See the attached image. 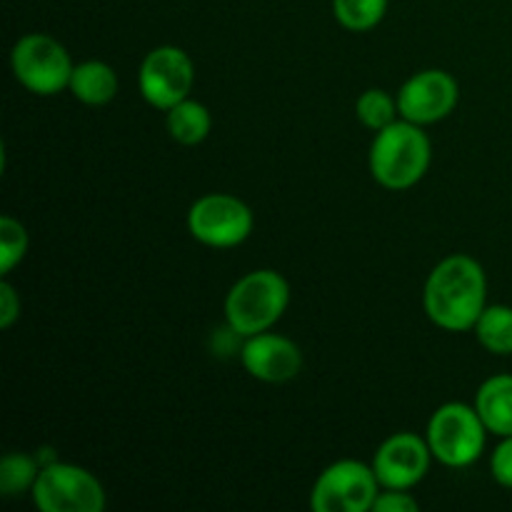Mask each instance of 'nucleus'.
Instances as JSON below:
<instances>
[{
    "mask_svg": "<svg viewBox=\"0 0 512 512\" xmlns=\"http://www.w3.org/2000/svg\"><path fill=\"white\" fill-rule=\"evenodd\" d=\"M380 483L373 465L360 460H338L328 465L310 490L315 512H368L373 510Z\"/></svg>",
    "mask_w": 512,
    "mask_h": 512,
    "instance_id": "obj_7",
    "label": "nucleus"
},
{
    "mask_svg": "<svg viewBox=\"0 0 512 512\" xmlns=\"http://www.w3.org/2000/svg\"><path fill=\"white\" fill-rule=\"evenodd\" d=\"M195 65L178 45H160L143 58L138 70L140 95L158 110H170L193 90Z\"/></svg>",
    "mask_w": 512,
    "mask_h": 512,
    "instance_id": "obj_9",
    "label": "nucleus"
},
{
    "mask_svg": "<svg viewBox=\"0 0 512 512\" xmlns=\"http://www.w3.org/2000/svg\"><path fill=\"white\" fill-rule=\"evenodd\" d=\"M433 158L423 125L400 118L375 133L370 145V173L383 188L408 190L425 178Z\"/></svg>",
    "mask_w": 512,
    "mask_h": 512,
    "instance_id": "obj_2",
    "label": "nucleus"
},
{
    "mask_svg": "<svg viewBox=\"0 0 512 512\" xmlns=\"http://www.w3.org/2000/svg\"><path fill=\"white\" fill-rule=\"evenodd\" d=\"M28 253V230L13 215L0 218V273L8 275Z\"/></svg>",
    "mask_w": 512,
    "mask_h": 512,
    "instance_id": "obj_20",
    "label": "nucleus"
},
{
    "mask_svg": "<svg viewBox=\"0 0 512 512\" xmlns=\"http://www.w3.org/2000/svg\"><path fill=\"white\" fill-rule=\"evenodd\" d=\"M488 428L475 405L445 403L430 415L425 440L438 463L448 468H468L483 455Z\"/></svg>",
    "mask_w": 512,
    "mask_h": 512,
    "instance_id": "obj_4",
    "label": "nucleus"
},
{
    "mask_svg": "<svg viewBox=\"0 0 512 512\" xmlns=\"http://www.w3.org/2000/svg\"><path fill=\"white\" fill-rule=\"evenodd\" d=\"M458 83L450 73L438 68L410 75L398 93L400 118L418 125L445 120L458 105Z\"/></svg>",
    "mask_w": 512,
    "mask_h": 512,
    "instance_id": "obj_10",
    "label": "nucleus"
},
{
    "mask_svg": "<svg viewBox=\"0 0 512 512\" xmlns=\"http://www.w3.org/2000/svg\"><path fill=\"white\" fill-rule=\"evenodd\" d=\"M20 318V295L8 280L0 283V328H13L15 320Z\"/></svg>",
    "mask_w": 512,
    "mask_h": 512,
    "instance_id": "obj_23",
    "label": "nucleus"
},
{
    "mask_svg": "<svg viewBox=\"0 0 512 512\" xmlns=\"http://www.w3.org/2000/svg\"><path fill=\"white\" fill-rule=\"evenodd\" d=\"M355 113H358V120L365 128L378 133V130L388 128V125H393L398 120V98H393L388 90L370 88L355 103Z\"/></svg>",
    "mask_w": 512,
    "mask_h": 512,
    "instance_id": "obj_19",
    "label": "nucleus"
},
{
    "mask_svg": "<svg viewBox=\"0 0 512 512\" xmlns=\"http://www.w3.org/2000/svg\"><path fill=\"white\" fill-rule=\"evenodd\" d=\"M245 370L263 383H288L303 368V353L290 338L275 333H258L245 338L240 350Z\"/></svg>",
    "mask_w": 512,
    "mask_h": 512,
    "instance_id": "obj_12",
    "label": "nucleus"
},
{
    "mask_svg": "<svg viewBox=\"0 0 512 512\" xmlns=\"http://www.w3.org/2000/svg\"><path fill=\"white\" fill-rule=\"evenodd\" d=\"M475 410L488 433L498 438L512 435V375H493L475 395Z\"/></svg>",
    "mask_w": 512,
    "mask_h": 512,
    "instance_id": "obj_13",
    "label": "nucleus"
},
{
    "mask_svg": "<svg viewBox=\"0 0 512 512\" xmlns=\"http://www.w3.org/2000/svg\"><path fill=\"white\" fill-rule=\"evenodd\" d=\"M433 453L428 440L415 433H395L375 450L373 470L380 488L410 490L428 475Z\"/></svg>",
    "mask_w": 512,
    "mask_h": 512,
    "instance_id": "obj_11",
    "label": "nucleus"
},
{
    "mask_svg": "<svg viewBox=\"0 0 512 512\" xmlns=\"http://www.w3.org/2000/svg\"><path fill=\"white\" fill-rule=\"evenodd\" d=\"M475 338L488 353L512 355V308L488 305L475 323Z\"/></svg>",
    "mask_w": 512,
    "mask_h": 512,
    "instance_id": "obj_16",
    "label": "nucleus"
},
{
    "mask_svg": "<svg viewBox=\"0 0 512 512\" xmlns=\"http://www.w3.org/2000/svg\"><path fill=\"white\" fill-rule=\"evenodd\" d=\"M30 498L40 512H103L108 503L103 483L90 470L63 460L40 470Z\"/></svg>",
    "mask_w": 512,
    "mask_h": 512,
    "instance_id": "obj_5",
    "label": "nucleus"
},
{
    "mask_svg": "<svg viewBox=\"0 0 512 512\" xmlns=\"http://www.w3.org/2000/svg\"><path fill=\"white\" fill-rule=\"evenodd\" d=\"M40 470H43V465L35 455L8 453L0 460V495L15 498V495L30 493Z\"/></svg>",
    "mask_w": 512,
    "mask_h": 512,
    "instance_id": "obj_17",
    "label": "nucleus"
},
{
    "mask_svg": "<svg viewBox=\"0 0 512 512\" xmlns=\"http://www.w3.org/2000/svg\"><path fill=\"white\" fill-rule=\"evenodd\" d=\"M388 0H333V15L345 30L365 33L385 18Z\"/></svg>",
    "mask_w": 512,
    "mask_h": 512,
    "instance_id": "obj_18",
    "label": "nucleus"
},
{
    "mask_svg": "<svg viewBox=\"0 0 512 512\" xmlns=\"http://www.w3.org/2000/svg\"><path fill=\"white\" fill-rule=\"evenodd\" d=\"M428 318L450 333L473 330L488 308V278L483 265L470 255H450L428 275L423 293Z\"/></svg>",
    "mask_w": 512,
    "mask_h": 512,
    "instance_id": "obj_1",
    "label": "nucleus"
},
{
    "mask_svg": "<svg viewBox=\"0 0 512 512\" xmlns=\"http://www.w3.org/2000/svg\"><path fill=\"white\" fill-rule=\"evenodd\" d=\"M253 210L228 193H208L188 210V230L208 248H235L253 233Z\"/></svg>",
    "mask_w": 512,
    "mask_h": 512,
    "instance_id": "obj_8",
    "label": "nucleus"
},
{
    "mask_svg": "<svg viewBox=\"0 0 512 512\" xmlns=\"http://www.w3.org/2000/svg\"><path fill=\"white\" fill-rule=\"evenodd\" d=\"M290 303V285L278 270H253L230 288L225 298L228 328L240 338L265 333L285 315Z\"/></svg>",
    "mask_w": 512,
    "mask_h": 512,
    "instance_id": "obj_3",
    "label": "nucleus"
},
{
    "mask_svg": "<svg viewBox=\"0 0 512 512\" xmlns=\"http://www.w3.org/2000/svg\"><path fill=\"white\" fill-rule=\"evenodd\" d=\"M418 508V500L408 490L383 488V493H378V498H375L373 512H415Z\"/></svg>",
    "mask_w": 512,
    "mask_h": 512,
    "instance_id": "obj_22",
    "label": "nucleus"
},
{
    "mask_svg": "<svg viewBox=\"0 0 512 512\" xmlns=\"http://www.w3.org/2000/svg\"><path fill=\"white\" fill-rule=\"evenodd\" d=\"M490 473L495 483L512 490V435L500 440V445L490 455Z\"/></svg>",
    "mask_w": 512,
    "mask_h": 512,
    "instance_id": "obj_21",
    "label": "nucleus"
},
{
    "mask_svg": "<svg viewBox=\"0 0 512 512\" xmlns=\"http://www.w3.org/2000/svg\"><path fill=\"white\" fill-rule=\"evenodd\" d=\"M70 93L85 105H108L118 95V73L103 60H85L70 75Z\"/></svg>",
    "mask_w": 512,
    "mask_h": 512,
    "instance_id": "obj_14",
    "label": "nucleus"
},
{
    "mask_svg": "<svg viewBox=\"0 0 512 512\" xmlns=\"http://www.w3.org/2000/svg\"><path fill=\"white\" fill-rule=\"evenodd\" d=\"M165 128L170 138L180 145H200L210 135L213 118L210 110L198 100H180L170 110H165Z\"/></svg>",
    "mask_w": 512,
    "mask_h": 512,
    "instance_id": "obj_15",
    "label": "nucleus"
},
{
    "mask_svg": "<svg viewBox=\"0 0 512 512\" xmlns=\"http://www.w3.org/2000/svg\"><path fill=\"white\" fill-rule=\"evenodd\" d=\"M10 68L25 90L35 95H55L70 85L75 65L65 45L53 35L30 33L13 45Z\"/></svg>",
    "mask_w": 512,
    "mask_h": 512,
    "instance_id": "obj_6",
    "label": "nucleus"
}]
</instances>
